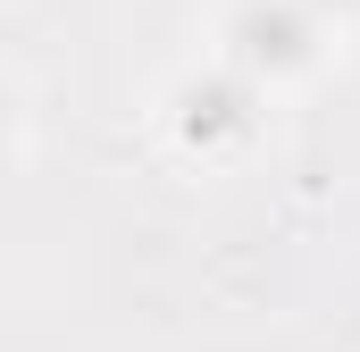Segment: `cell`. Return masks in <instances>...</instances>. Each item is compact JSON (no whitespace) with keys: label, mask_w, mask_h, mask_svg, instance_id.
Wrapping results in <instances>:
<instances>
[{"label":"cell","mask_w":360,"mask_h":352,"mask_svg":"<svg viewBox=\"0 0 360 352\" xmlns=\"http://www.w3.org/2000/svg\"><path fill=\"white\" fill-rule=\"evenodd\" d=\"M269 109L276 101L252 84L243 68H226L218 51H201V59H184V68L160 76V92H151V134H160L168 160L218 176V168H235V160L260 151Z\"/></svg>","instance_id":"6da1fadb"},{"label":"cell","mask_w":360,"mask_h":352,"mask_svg":"<svg viewBox=\"0 0 360 352\" xmlns=\"http://www.w3.org/2000/svg\"><path fill=\"white\" fill-rule=\"evenodd\" d=\"M210 51L226 68H243L269 101H302V92L327 84L344 34L310 0H218L210 8Z\"/></svg>","instance_id":"7a4b0ae2"},{"label":"cell","mask_w":360,"mask_h":352,"mask_svg":"<svg viewBox=\"0 0 360 352\" xmlns=\"http://www.w3.org/2000/svg\"><path fill=\"white\" fill-rule=\"evenodd\" d=\"M8 126H17L8 168H25V160H34V92H25V76H17V68H8Z\"/></svg>","instance_id":"3957f363"},{"label":"cell","mask_w":360,"mask_h":352,"mask_svg":"<svg viewBox=\"0 0 360 352\" xmlns=\"http://www.w3.org/2000/svg\"><path fill=\"white\" fill-rule=\"evenodd\" d=\"M310 8H319V17H327V25H335L344 42H352V34H360V0H310Z\"/></svg>","instance_id":"277c9868"}]
</instances>
